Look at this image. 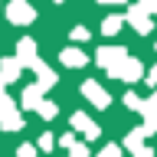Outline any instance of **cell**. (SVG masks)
Segmentation results:
<instances>
[{
  "label": "cell",
  "instance_id": "1",
  "mask_svg": "<svg viewBox=\"0 0 157 157\" xmlns=\"http://www.w3.org/2000/svg\"><path fill=\"white\" fill-rule=\"evenodd\" d=\"M108 75H111V78H121V82H137V78H144V62L134 59V56H124Z\"/></svg>",
  "mask_w": 157,
  "mask_h": 157
},
{
  "label": "cell",
  "instance_id": "2",
  "mask_svg": "<svg viewBox=\"0 0 157 157\" xmlns=\"http://www.w3.org/2000/svg\"><path fill=\"white\" fill-rule=\"evenodd\" d=\"M69 124H72V131H75V134L85 137V141H95V137H101V128H98L95 121L85 115V111H75V115L69 118Z\"/></svg>",
  "mask_w": 157,
  "mask_h": 157
},
{
  "label": "cell",
  "instance_id": "3",
  "mask_svg": "<svg viewBox=\"0 0 157 157\" xmlns=\"http://www.w3.org/2000/svg\"><path fill=\"white\" fill-rule=\"evenodd\" d=\"M7 20H10V23H17V26H26V23H33V20H36V10L29 7L26 0H10Z\"/></svg>",
  "mask_w": 157,
  "mask_h": 157
},
{
  "label": "cell",
  "instance_id": "4",
  "mask_svg": "<svg viewBox=\"0 0 157 157\" xmlns=\"http://www.w3.org/2000/svg\"><path fill=\"white\" fill-rule=\"evenodd\" d=\"M82 95L95 108H108L111 105V95H108L105 88H101V82H95V78H85V82H82Z\"/></svg>",
  "mask_w": 157,
  "mask_h": 157
},
{
  "label": "cell",
  "instance_id": "5",
  "mask_svg": "<svg viewBox=\"0 0 157 157\" xmlns=\"http://www.w3.org/2000/svg\"><path fill=\"white\" fill-rule=\"evenodd\" d=\"M124 23H131V29H134V33H141V36H147V33L154 29V17H151V13H144L137 3H134V7H128Z\"/></svg>",
  "mask_w": 157,
  "mask_h": 157
},
{
  "label": "cell",
  "instance_id": "6",
  "mask_svg": "<svg viewBox=\"0 0 157 157\" xmlns=\"http://www.w3.org/2000/svg\"><path fill=\"white\" fill-rule=\"evenodd\" d=\"M23 124V118H20V111L13 108V101L7 98V92L0 95V128H7V131H17V128Z\"/></svg>",
  "mask_w": 157,
  "mask_h": 157
},
{
  "label": "cell",
  "instance_id": "7",
  "mask_svg": "<svg viewBox=\"0 0 157 157\" xmlns=\"http://www.w3.org/2000/svg\"><path fill=\"white\" fill-rule=\"evenodd\" d=\"M124 56H128V52H124V46H101V49L95 52V62L105 69V72H111V69H115Z\"/></svg>",
  "mask_w": 157,
  "mask_h": 157
},
{
  "label": "cell",
  "instance_id": "8",
  "mask_svg": "<svg viewBox=\"0 0 157 157\" xmlns=\"http://www.w3.org/2000/svg\"><path fill=\"white\" fill-rule=\"evenodd\" d=\"M20 62V66H29L33 69V62H39V56H36V43L33 39H20L17 43V56H13Z\"/></svg>",
  "mask_w": 157,
  "mask_h": 157
},
{
  "label": "cell",
  "instance_id": "9",
  "mask_svg": "<svg viewBox=\"0 0 157 157\" xmlns=\"http://www.w3.org/2000/svg\"><path fill=\"white\" fill-rule=\"evenodd\" d=\"M59 59H62V66H66V69H82V66H88V56H85L78 46L62 49V52H59Z\"/></svg>",
  "mask_w": 157,
  "mask_h": 157
},
{
  "label": "cell",
  "instance_id": "10",
  "mask_svg": "<svg viewBox=\"0 0 157 157\" xmlns=\"http://www.w3.org/2000/svg\"><path fill=\"white\" fill-rule=\"evenodd\" d=\"M33 72L39 75V78H36V85L43 88V92H46V88H52V85H56V78H59L56 72H52L46 62H43V59H39V62H33Z\"/></svg>",
  "mask_w": 157,
  "mask_h": 157
},
{
  "label": "cell",
  "instance_id": "11",
  "mask_svg": "<svg viewBox=\"0 0 157 157\" xmlns=\"http://www.w3.org/2000/svg\"><path fill=\"white\" fill-rule=\"evenodd\" d=\"M137 115H144V134H157V108L151 105V101H147L144 98V105H141V111H137Z\"/></svg>",
  "mask_w": 157,
  "mask_h": 157
},
{
  "label": "cell",
  "instance_id": "12",
  "mask_svg": "<svg viewBox=\"0 0 157 157\" xmlns=\"http://www.w3.org/2000/svg\"><path fill=\"white\" fill-rule=\"evenodd\" d=\"M20 72H23V66H20L17 59H3V62H0V82H3V85H7V82H17Z\"/></svg>",
  "mask_w": 157,
  "mask_h": 157
},
{
  "label": "cell",
  "instance_id": "13",
  "mask_svg": "<svg viewBox=\"0 0 157 157\" xmlns=\"http://www.w3.org/2000/svg\"><path fill=\"white\" fill-rule=\"evenodd\" d=\"M144 128H131V134L124 137V144H121V151H131V154H137L141 147H144Z\"/></svg>",
  "mask_w": 157,
  "mask_h": 157
},
{
  "label": "cell",
  "instance_id": "14",
  "mask_svg": "<svg viewBox=\"0 0 157 157\" xmlns=\"http://www.w3.org/2000/svg\"><path fill=\"white\" fill-rule=\"evenodd\" d=\"M121 26H124V17H118V13H111V17L101 20V33H105V36H115V33H121Z\"/></svg>",
  "mask_w": 157,
  "mask_h": 157
},
{
  "label": "cell",
  "instance_id": "15",
  "mask_svg": "<svg viewBox=\"0 0 157 157\" xmlns=\"http://www.w3.org/2000/svg\"><path fill=\"white\" fill-rule=\"evenodd\" d=\"M39 101H43V88L33 82V85H26V92H23V105L26 108H36Z\"/></svg>",
  "mask_w": 157,
  "mask_h": 157
},
{
  "label": "cell",
  "instance_id": "16",
  "mask_svg": "<svg viewBox=\"0 0 157 157\" xmlns=\"http://www.w3.org/2000/svg\"><path fill=\"white\" fill-rule=\"evenodd\" d=\"M36 111H39L43 118H46V121H52V118L59 115V108L52 105V101H39V105H36Z\"/></svg>",
  "mask_w": 157,
  "mask_h": 157
},
{
  "label": "cell",
  "instance_id": "17",
  "mask_svg": "<svg viewBox=\"0 0 157 157\" xmlns=\"http://www.w3.org/2000/svg\"><path fill=\"white\" fill-rule=\"evenodd\" d=\"M124 105L131 108V111H141V105H144V98H137L134 92H124Z\"/></svg>",
  "mask_w": 157,
  "mask_h": 157
},
{
  "label": "cell",
  "instance_id": "18",
  "mask_svg": "<svg viewBox=\"0 0 157 157\" xmlns=\"http://www.w3.org/2000/svg\"><path fill=\"white\" fill-rule=\"evenodd\" d=\"M69 36H72V43H88V36H92V33H88L85 26H75L72 33H69Z\"/></svg>",
  "mask_w": 157,
  "mask_h": 157
},
{
  "label": "cell",
  "instance_id": "19",
  "mask_svg": "<svg viewBox=\"0 0 157 157\" xmlns=\"http://www.w3.org/2000/svg\"><path fill=\"white\" fill-rule=\"evenodd\" d=\"M95 157H124V154H121V144H105V151Z\"/></svg>",
  "mask_w": 157,
  "mask_h": 157
},
{
  "label": "cell",
  "instance_id": "20",
  "mask_svg": "<svg viewBox=\"0 0 157 157\" xmlns=\"http://www.w3.org/2000/svg\"><path fill=\"white\" fill-rule=\"evenodd\" d=\"M59 144L66 147V151H72V147H75V131H69V134H62V137H59Z\"/></svg>",
  "mask_w": 157,
  "mask_h": 157
},
{
  "label": "cell",
  "instance_id": "21",
  "mask_svg": "<svg viewBox=\"0 0 157 157\" xmlns=\"http://www.w3.org/2000/svg\"><path fill=\"white\" fill-rule=\"evenodd\" d=\"M137 7L144 10V13H151V17H154V13H157V0H137Z\"/></svg>",
  "mask_w": 157,
  "mask_h": 157
},
{
  "label": "cell",
  "instance_id": "22",
  "mask_svg": "<svg viewBox=\"0 0 157 157\" xmlns=\"http://www.w3.org/2000/svg\"><path fill=\"white\" fill-rule=\"evenodd\" d=\"M52 144H56L52 134H43V137H39V151H52Z\"/></svg>",
  "mask_w": 157,
  "mask_h": 157
},
{
  "label": "cell",
  "instance_id": "23",
  "mask_svg": "<svg viewBox=\"0 0 157 157\" xmlns=\"http://www.w3.org/2000/svg\"><path fill=\"white\" fill-rule=\"evenodd\" d=\"M17 157H36V147H33V144H23L17 151Z\"/></svg>",
  "mask_w": 157,
  "mask_h": 157
},
{
  "label": "cell",
  "instance_id": "24",
  "mask_svg": "<svg viewBox=\"0 0 157 157\" xmlns=\"http://www.w3.org/2000/svg\"><path fill=\"white\" fill-rule=\"evenodd\" d=\"M69 157H88V147L85 144H75L72 151H69Z\"/></svg>",
  "mask_w": 157,
  "mask_h": 157
},
{
  "label": "cell",
  "instance_id": "25",
  "mask_svg": "<svg viewBox=\"0 0 157 157\" xmlns=\"http://www.w3.org/2000/svg\"><path fill=\"white\" fill-rule=\"evenodd\" d=\"M144 82H147L151 88H157V66L151 69V72H144Z\"/></svg>",
  "mask_w": 157,
  "mask_h": 157
},
{
  "label": "cell",
  "instance_id": "26",
  "mask_svg": "<svg viewBox=\"0 0 157 157\" xmlns=\"http://www.w3.org/2000/svg\"><path fill=\"white\" fill-rule=\"evenodd\" d=\"M134 157H154V151H151V147H141V151H137Z\"/></svg>",
  "mask_w": 157,
  "mask_h": 157
},
{
  "label": "cell",
  "instance_id": "27",
  "mask_svg": "<svg viewBox=\"0 0 157 157\" xmlns=\"http://www.w3.org/2000/svg\"><path fill=\"white\" fill-rule=\"evenodd\" d=\"M147 101H151V105H154V108H157V88H154V95L147 98Z\"/></svg>",
  "mask_w": 157,
  "mask_h": 157
},
{
  "label": "cell",
  "instance_id": "28",
  "mask_svg": "<svg viewBox=\"0 0 157 157\" xmlns=\"http://www.w3.org/2000/svg\"><path fill=\"white\" fill-rule=\"evenodd\" d=\"M98 3H128V0H98Z\"/></svg>",
  "mask_w": 157,
  "mask_h": 157
},
{
  "label": "cell",
  "instance_id": "29",
  "mask_svg": "<svg viewBox=\"0 0 157 157\" xmlns=\"http://www.w3.org/2000/svg\"><path fill=\"white\" fill-rule=\"evenodd\" d=\"M52 3H66V0H52Z\"/></svg>",
  "mask_w": 157,
  "mask_h": 157
},
{
  "label": "cell",
  "instance_id": "30",
  "mask_svg": "<svg viewBox=\"0 0 157 157\" xmlns=\"http://www.w3.org/2000/svg\"><path fill=\"white\" fill-rule=\"evenodd\" d=\"M154 49H157V46H154Z\"/></svg>",
  "mask_w": 157,
  "mask_h": 157
}]
</instances>
